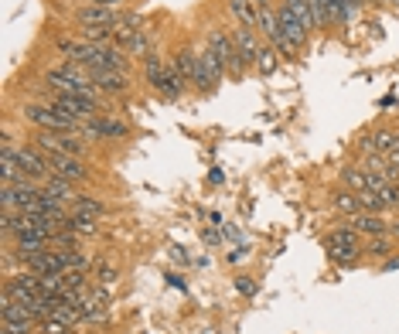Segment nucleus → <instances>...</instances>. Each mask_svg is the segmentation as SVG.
Masks as SVG:
<instances>
[{"label":"nucleus","instance_id":"nucleus-2","mask_svg":"<svg viewBox=\"0 0 399 334\" xmlns=\"http://www.w3.org/2000/svg\"><path fill=\"white\" fill-rule=\"evenodd\" d=\"M209 52L225 65V72L232 78H242V72H246V62L239 58V52H236V41H232V34H225L222 27H212L209 31Z\"/></svg>","mask_w":399,"mask_h":334},{"label":"nucleus","instance_id":"nucleus-13","mask_svg":"<svg viewBox=\"0 0 399 334\" xmlns=\"http://www.w3.org/2000/svg\"><path fill=\"white\" fill-rule=\"evenodd\" d=\"M79 25L82 27H116L120 25V14H116L113 7L92 4V7H82L79 11Z\"/></svg>","mask_w":399,"mask_h":334},{"label":"nucleus","instance_id":"nucleus-24","mask_svg":"<svg viewBox=\"0 0 399 334\" xmlns=\"http://www.w3.org/2000/svg\"><path fill=\"white\" fill-rule=\"evenodd\" d=\"M284 4H290V11L300 18V25L307 27V31H314L318 21H314V11H311V0H284Z\"/></svg>","mask_w":399,"mask_h":334},{"label":"nucleus","instance_id":"nucleus-6","mask_svg":"<svg viewBox=\"0 0 399 334\" xmlns=\"http://www.w3.org/2000/svg\"><path fill=\"white\" fill-rule=\"evenodd\" d=\"M222 76H229L225 72V65L215 58L209 48L198 55V69H195V78H191V85L198 89V92H215L218 89V82H222Z\"/></svg>","mask_w":399,"mask_h":334},{"label":"nucleus","instance_id":"nucleus-21","mask_svg":"<svg viewBox=\"0 0 399 334\" xmlns=\"http://www.w3.org/2000/svg\"><path fill=\"white\" fill-rule=\"evenodd\" d=\"M171 65L178 69V76L185 78V82H191V78H195V69H198V55L191 52V48H181V52L174 55Z\"/></svg>","mask_w":399,"mask_h":334},{"label":"nucleus","instance_id":"nucleus-22","mask_svg":"<svg viewBox=\"0 0 399 334\" xmlns=\"http://www.w3.org/2000/svg\"><path fill=\"white\" fill-rule=\"evenodd\" d=\"M144 76H147V82H150V85L158 89V85H160V78L167 76V69L160 65V55H154V52H147V55H144Z\"/></svg>","mask_w":399,"mask_h":334},{"label":"nucleus","instance_id":"nucleus-17","mask_svg":"<svg viewBox=\"0 0 399 334\" xmlns=\"http://www.w3.org/2000/svg\"><path fill=\"white\" fill-rule=\"evenodd\" d=\"M41 191L48 195V198H55V202H62V205H72L76 198H79V191L72 188V181L58 178V174H52V178L41 184Z\"/></svg>","mask_w":399,"mask_h":334},{"label":"nucleus","instance_id":"nucleus-20","mask_svg":"<svg viewBox=\"0 0 399 334\" xmlns=\"http://www.w3.org/2000/svg\"><path fill=\"white\" fill-rule=\"evenodd\" d=\"M72 215H85V218H103V215H106V205H103V202H96V198H89V195H79V198L72 202Z\"/></svg>","mask_w":399,"mask_h":334},{"label":"nucleus","instance_id":"nucleus-18","mask_svg":"<svg viewBox=\"0 0 399 334\" xmlns=\"http://www.w3.org/2000/svg\"><path fill=\"white\" fill-rule=\"evenodd\" d=\"M331 205L338 208L342 215H348V218L362 211V202H358V191H351V188H342V191H335V195H331Z\"/></svg>","mask_w":399,"mask_h":334},{"label":"nucleus","instance_id":"nucleus-14","mask_svg":"<svg viewBox=\"0 0 399 334\" xmlns=\"http://www.w3.org/2000/svg\"><path fill=\"white\" fill-rule=\"evenodd\" d=\"M92 78V85L99 89V92H106V96H123L127 92V72H109V69H99V72H89Z\"/></svg>","mask_w":399,"mask_h":334},{"label":"nucleus","instance_id":"nucleus-10","mask_svg":"<svg viewBox=\"0 0 399 334\" xmlns=\"http://www.w3.org/2000/svg\"><path fill=\"white\" fill-rule=\"evenodd\" d=\"M48 249H52V235H45V232H21V235H14V253L21 256V263L38 256V253H48Z\"/></svg>","mask_w":399,"mask_h":334},{"label":"nucleus","instance_id":"nucleus-30","mask_svg":"<svg viewBox=\"0 0 399 334\" xmlns=\"http://www.w3.org/2000/svg\"><path fill=\"white\" fill-rule=\"evenodd\" d=\"M236 290L246 293V297H253V293H256V283H253V280H236Z\"/></svg>","mask_w":399,"mask_h":334},{"label":"nucleus","instance_id":"nucleus-27","mask_svg":"<svg viewBox=\"0 0 399 334\" xmlns=\"http://www.w3.org/2000/svg\"><path fill=\"white\" fill-rule=\"evenodd\" d=\"M365 253H369L372 259H386L389 253H393V242H389L386 235H372V242L365 246Z\"/></svg>","mask_w":399,"mask_h":334},{"label":"nucleus","instance_id":"nucleus-29","mask_svg":"<svg viewBox=\"0 0 399 334\" xmlns=\"http://www.w3.org/2000/svg\"><path fill=\"white\" fill-rule=\"evenodd\" d=\"M92 277H96V283H99V286H106V283L116 280V270H113V266H106V263H99V266L92 270Z\"/></svg>","mask_w":399,"mask_h":334},{"label":"nucleus","instance_id":"nucleus-19","mask_svg":"<svg viewBox=\"0 0 399 334\" xmlns=\"http://www.w3.org/2000/svg\"><path fill=\"white\" fill-rule=\"evenodd\" d=\"M229 14L239 21V25L256 27V18H260V7L253 0H229Z\"/></svg>","mask_w":399,"mask_h":334},{"label":"nucleus","instance_id":"nucleus-3","mask_svg":"<svg viewBox=\"0 0 399 334\" xmlns=\"http://www.w3.org/2000/svg\"><path fill=\"white\" fill-rule=\"evenodd\" d=\"M48 103L58 106L62 113H69L76 123H89L92 116H96V109H99V96L92 92V96H69V92H52L48 96Z\"/></svg>","mask_w":399,"mask_h":334},{"label":"nucleus","instance_id":"nucleus-4","mask_svg":"<svg viewBox=\"0 0 399 334\" xmlns=\"http://www.w3.org/2000/svg\"><path fill=\"white\" fill-rule=\"evenodd\" d=\"M24 116L27 123H34L38 130H79V123L69 116V113H62L58 106H24Z\"/></svg>","mask_w":399,"mask_h":334},{"label":"nucleus","instance_id":"nucleus-8","mask_svg":"<svg viewBox=\"0 0 399 334\" xmlns=\"http://www.w3.org/2000/svg\"><path fill=\"white\" fill-rule=\"evenodd\" d=\"M82 137H89V140H123L130 127L127 123H120V120H109V116H92L89 123H82Z\"/></svg>","mask_w":399,"mask_h":334},{"label":"nucleus","instance_id":"nucleus-25","mask_svg":"<svg viewBox=\"0 0 399 334\" xmlns=\"http://www.w3.org/2000/svg\"><path fill=\"white\" fill-rule=\"evenodd\" d=\"M342 181H345V188H351V191H369V171L345 167V171H342Z\"/></svg>","mask_w":399,"mask_h":334},{"label":"nucleus","instance_id":"nucleus-23","mask_svg":"<svg viewBox=\"0 0 399 334\" xmlns=\"http://www.w3.org/2000/svg\"><path fill=\"white\" fill-rule=\"evenodd\" d=\"M65 229L79 232V235H96V232H99V218H85V215H72V211H69Z\"/></svg>","mask_w":399,"mask_h":334},{"label":"nucleus","instance_id":"nucleus-31","mask_svg":"<svg viewBox=\"0 0 399 334\" xmlns=\"http://www.w3.org/2000/svg\"><path fill=\"white\" fill-rule=\"evenodd\" d=\"M253 4H256V7H270V0H253Z\"/></svg>","mask_w":399,"mask_h":334},{"label":"nucleus","instance_id":"nucleus-1","mask_svg":"<svg viewBox=\"0 0 399 334\" xmlns=\"http://www.w3.org/2000/svg\"><path fill=\"white\" fill-rule=\"evenodd\" d=\"M34 147H41L45 154L82 157L85 154V137H82V130H41L34 137Z\"/></svg>","mask_w":399,"mask_h":334},{"label":"nucleus","instance_id":"nucleus-9","mask_svg":"<svg viewBox=\"0 0 399 334\" xmlns=\"http://www.w3.org/2000/svg\"><path fill=\"white\" fill-rule=\"evenodd\" d=\"M48 160H52V174H58V178L65 181H89V164L82 160V157H72V154H48Z\"/></svg>","mask_w":399,"mask_h":334},{"label":"nucleus","instance_id":"nucleus-32","mask_svg":"<svg viewBox=\"0 0 399 334\" xmlns=\"http://www.w3.org/2000/svg\"><path fill=\"white\" fill-rule=\"evenodd\" d=\"M389 4H399V0H389Z\"/></svg>","mask_w":399,"mask_h":334},{"label":"nucleus","instance_id":"nucleus-11","mask_svg":"<svg viewBox=\"0 0 399 334\" xmlns=\"http://www.w3.org/2000/svg\"><path fill=\"white\" fill-rule=\"evenodd\" d=\"M276 18H280V31H284V38L290 41L293 48H300V45L307 41V34H311V31H307V27L300 25V18H297V14L290 11V4H280Z\"/></svg>","mask_w":399,"mask_h":334},{"label":"nucleus","instance_id":"nucleus-26","mask_svg":"<svg viewBox=\"0 0 399 334\" xmlns=\"http://www.w3.org/2000/svg\"><path fill=\"white\" fill-rule=\"evenodd\" d=\"M358 202H362V211H375V215L386 211V202L379 191H358Z\"/></svg>","mask_w":399,"mask_h":334},{"label":"nucleus","instance_id":"nucleus-28","mask_svg":"<svg viewBox=\"0 0 399 334\" xmlns=\"http://www.w3.org/2000/svg\"><path fill=\"white\" fill-rule=\"evenodd\" d=\"M276 58H280V55H276L273 45H270V48H260V55H256V69H260L263 76H270V72L276 69Z\"/></svg>","mask_w":399,"mask_h":334},{"label":"nucleus","instance_id":"nucleus-33","mask_svg":"<svg viewBox=\"0 0 399 334\" xmlns=\"http://www.w3.org/2000/svg\"><path fill=\"white\" fill-rule=\"evenodd\" d=\"M372 4H375V0H372Z\"/></svg>","mask_w":399,"mask_h":334},{"label":"nucleus","instance_id":"nucleus-15","mask_svg":"<svg viewBox=\"0 0 399 334\" xmlns=\"http://www.w3.org/2000/svg\"><path fill=\"white\" fill-rule=\"evenodd\" d=\"M0 178H4V184L24 181V174H21V160H18V147L7 144V140H4V151H0Z\"/></svg>","mask_w":399,"mask_h":334},{"label":"nucleus","instance_id":"nucleus-7","mask_svg":"<svg viewBox=\"0 0 399 334\" xmlns=\"http://www.w3.org/2000/svg\"><path fill=\"white\" fill-rule=\"evenodd\" d=\"M18 160H21V174L27 181L45 184L52 178V160H48V154L41 147H18Z\"/></svg>","mask_w":399,"mask_h":334},{"label":"nucleus","instance_id":"nucleus-12","mask_svg":"<svg viewBox=\"0 0 399 334\" xmlns=\"http://www.w3.org/2000/svg\"><path fill=\"white\" fill-rule=\"evenodd\" d=\"M232 41H236V52H239V58L246 62V69L256 62V55H260V41H256V27L249 25H239L236 31H232Z\"/></svg>","mask_w":399,"mask_h":334},{"label":"nucleus","instance_id":"nucleus-16","mask_svg":"<svg viewBox=\"0 0 399 334\" xmlns=\"http://www.w3.org/2000/svg\"><path fill=\"white\" fill-rule=\"evenodd\" d=\"M348 222H351V229L358 235H386L389 232V222H382V215H375V211H358Z\"/></svg>","mask_w":399,"mask_h":334},{"label":"nucleus","instance_id":"nucleus-5","mask_svg":"<svg viewBox=\"0 0 399 334\" xmlns=\"http://www.w3.org/2000/svg\"><path fill=\"white\" fill-rule=\"evenodd\" d=\"M328 256L338 266H355V256H358V232L351 229H335L328 235Z\"/></svg>","mask_w":399,"mask_h":334}]
</instances>
